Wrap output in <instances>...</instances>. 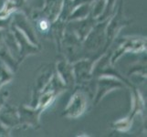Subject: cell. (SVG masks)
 <instances>
[{"label": "cell", "mask_w": 147, "mask_h": 137, "mask_svg": "<svg viewBox=\"0 0 147 137\" xmlns=\"http://www.w3.org/2000/svg\"><path fill=\"white\" fill-rule=\"evenodd\" d=\"M49 23L46 21V20H41V21L39 22V28L42 31H47L49 29Z\"/></svg>", "instance_id": "obj_1"}]
</instances>
